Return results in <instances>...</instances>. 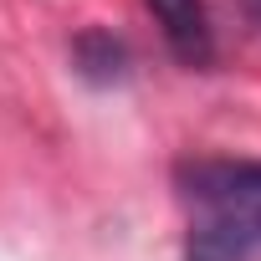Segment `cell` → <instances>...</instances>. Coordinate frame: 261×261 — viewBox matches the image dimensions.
Here are the masks:
<instances>
[{
  "label": "cell",
  "mask_w": 261,
  "mask_h": 261,
  "mask_svg": "<svg viewBox=\"0 0 261 261\" xmlns=\"http://www.w3.org/2000/svg\"><path fill=\"white\" fill-rule=\"evenodd\" d=\"M77 67H82V77H92V82H118V77L128 72V51H123L118 36L87 31V36L77 41Z\"/></svg>",
  "instance_id": "cell-3"
},
{
  "label": "cell",
  "mask_w": 261,
  "mask_h": 261,
  "mask_svg": "<svg viewBox=\"0 0 261 261\" xmlns=\"http://www.w3.org/2000/svg\"><path fill=\"white\" fill-rule=\"evenodd\" d=\"M164 46L185 62V67H210L215 62V21L205 0H144Z\"/></svg>",
  "instance_id": "cell-2"
},
{
  "label": "cell",
  "mask_w": 261,
  "mask_h": 261,
  "mask_svg": "<svg viewBox=\"0 0 261 261\" xmlns=\"http://www.w3.org/2000/svg\"><path fill=\"white\" fill-rule=\"evenodd\" d=\"M246 6H251V16H256V21H261V0H246Z\"/></svg>",
  "instance_id": "cell-4"
},
{
  "label": "cell",
  "mask_w": 261,
  "mask_h": 261,
  "mask_svg": "<svg viewBox=\"0 0 261 261\" xmlns=\"http://www.w3.org/2000/svg\"><path fill=\"white\" fill-rule=\"evenodd\" d=\"M190 215L185 261H251L261 256V159H195L179 169Z\"/></svg>",
  "instance_id": "cell-1"
}]
</instances>
